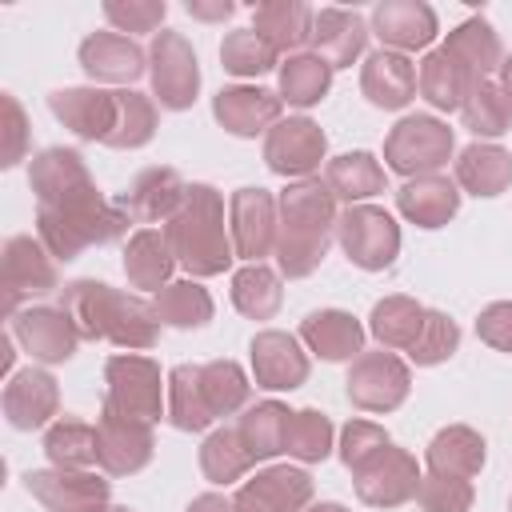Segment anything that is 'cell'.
I'll list each match as a JSON object with an SVG mask.
<instances>
[{"instance_id":"7","label":"cell","mask_w":512,"mask_h":512,"mask_svg":"<svg viewBox=\"0 0 512 512\" xmlns=\"http://www.w3.org/2000/svg\"><path fill=\"white\" fill-rule=\"evenodd\" d=\"M148 76H152V96L160 108H168V112L192 108V100L200 92V64H196V52H192L184 32L160 28L152 36Z\"/></svg>"},{"instance_id":"12","label":"cell","mask_w":512,"mask_h":512,"mask_svg":"<svg viewBox=\"0 0 512 512\" xmlns=\"http://www.w3.org/2000/svg\"><path fill=\"white\" fill-rule=\"evenodd\" d=\"M328 152V136L308 116H288L264 136V164L284 180H308Z\"/></svg>"},{"instance_id":"59","label":"cell","mask_w":512,"mask_h":512,"mask_svg":"<svg viewBox=\"0 0 512 512\" xmlns=\"http://www.w3.org/2000/svg\"><path fill=\"white\" fill-rule=\"evenodd\" d=\"M304 512H348L344 504H332V500H324V504H312V508H304Z\"/></svg>"},{"instance_id":"54","label":"cell","mask_w":512,"mask_h":512,"mask_svg":"<svg viewBox=\"0 0 512 512\" xmlns=\"http://www.w3.org/2000/svg\"><path fill=\"white\" fill-rule=\"evenodd\" d=\"M0 104H4V168H12V164H20L24 160V152H28V116H24V108H20V100L12 96V92H4L0 96Z\"/></svg>"},{"instance_id":"29","label":"cell","mask_w":512,"mask_h":512,"mask_svg":"<svg viewBox=\"0 0 512 512\" xmlns=\"http://www.w3.org/2000/svg\"><path fill=\"white\" fill-rule=\"evenodd\" d=\"M476 76L440 44V48H428L424 60L416 64V92L436 108V112H460L464 96L472 92Z\"/></svg>"},{"instance_id":"34","label":"cell","mask_w":512,"mask_h":512,"mask_svg":"<svg viewBox=\"0 0 512 512\" xmlns=\"http://www.w3.org/2000/svg\"><path fill=\"white\" fill-rule=\"evenodd\" d=\"M424 464H428V472L472 480L484 468V436L472 432L468 424H448L432 436V444L424 452Z\"/></svg>"},{"instance_id":"39","label":"cell","mask_w":512,"mask_h":512,"mask_svg":"<svg viewBox=\"0 0 512 512\" xmlns=\"http://www.w3.org/2000/svg\"><path fill=\"white\" fill-rule=\"evenodd\" d=\"M288 420L292 412L280 404V400H260V404H248L236 420V432L248 448L252 460H272L284 452V432H288Z\"/></svg>"},{"instance_id":"55","label":"cell","mask_w":512,"mask_h":512,"mask_svg":"<svg viewBox=\"0 0 512 512\" xmlns=\"http://www.w3.org/2000/svg\"><path fill=\"white\" fill-rule=\"evenodd\" d=\"M476 336L496 348V352H512V300H496L476 316Z\"/></svg>"},{"instance_id":"36","label":"cell","mask_w":512,"mask_h":512,"mask_svg":"<svg viewBox=\"0 0 512 512\" xmlns=\"http://www.w3.org/2000/svg\"><path fill=\"white\" fill-rule=\"evenodd\" d=\"M444 48H448L476 80H488V76L500 72V64H504L500 36H496V28H492L484 16H468L464 24H456V28L448 32Z\"/></svg>"},{"instance_id":"38","label":"cell","mask_w":512,"mask_h":512,"mask_svg":"<svg viewBox=\"0 0 512 512\" xmlns=\"http://www.w3.org/2000/svg\"><path fill=\"white\" fill-rule=\"evenodd\" d=\"M328 88H332V68L312 52H296L276 68V92L292 108L320 104L328 96Z\"/></svg>"},{"instance_id":"35","label":"cell","mask_w":512,"mask_h":512,"mask_svg":"<svg viewBox=\"0 0 512 512\" xmlns=\"http://www.w3.org/2000/svg\"><path fill=\"white\" fill-rule=\"evenodd\" d=\"M512 184V156L500 144H468L456 156V188L472 196H500Z\"/></svg>"},{"instance_id":"6","label":"cell","mask_w":512,"mask_h":512,"mask_svg":"<svg viewBox=\"0 0 512 512\" xmlns=\"http://www.w3.org/2000/svg\"><path fill=\"white\" fill-rule=\"evenodd\" d=\"M452 128L436 116H404L396 120V128L384 140V164L392 172H400L404 180L412 176H432L448 164L452 156Z\"/></svg>"},{"instance_id":"53","label":"cell","mask_w":512,"mask_h":512,"mask_svg":"<svg viewBox=\"0 0 512 512\" xmlns=\"http://www.w3.org/2000/svg\"><path fill=\"white\" fill-rule=\"evenodd\" d=\"M416 500L424 512H468L472 508V480L428 472L416 488Z\"/></svg>"},{"instance_id":"37","label":"cell","mask_w":512,"mask_h":512,"mask_svg":"<svg viewBox=\"0 0 512 512\" xmlns=\"http://www.w3.org/2000/svg\"><path fill=\"white\" fill-rule=\"evenodd\" d=\"M424 316L428 308L412 296H384L372 304V316H368V332L380 340V348L388 352H408L412 340L420 336L424 328Z\"/></svg>"},{"instance_id":"22","label":"cell","mask_w":512,"mask_h":512,"mask_svg":"<svg viewBox=\"0 0 512 512\" xmlns=\"http://www.w3.org/2000/svg\"><path fill=\"white\" fill-rule=\"evenodd\" d=\"M0 408L16 432H36V428H48L52 416L60 412V388L44 368H20L4 384Z\"/></svg>"},{"instance_id":"4","label":"cell","mask_w":512,"mask_h":512,"mask_svg":"<svg viewBox=\"0 0 512 512\" xmlns=\"http://www.w3.org/2000/svg\"><path fill=\"white\" fill-rule=\"evenodd\" d=\"M164 236H168V248L176 256V264L192 280L220 276L236 260L232 232L224 224V196L212 184H188L184 204L164 224Z\"/></svg>"},{"instance_id":"58","label":"cell","mask_w":512,"mask_h":512,"mask_svg":"<svg viewBox=\"0 0 512 512\" xmlns=\"http://www.w3.org/2000/svg\"><path fill=\"white\" fill-rule=\"evenodd\" d=\"M496 84L504 88V96L512 100V56H504V64H500V76H496Z\"/></svg>"},{"instance_id":"50","label":"cell","mask_w":512,"mask_h":512,"mask_svg":"<svg viewBox=\"0 0 512 512\" xmlns=\"http://www.w3.org/2000/svg\"><path fill=\"white\" fill-rule=\"evenodd\" d=\"M456 348H460V328H456V320H452L448 312L428 308L424 328H420V336H416L412 348H408V360H412L416 368H432V364H444Z\"/></svg>"},{"instance_id":"42","label":"cell","mask_w":512,"mask_h":512,"mask_svg":"<svg viewBox=\"0 0 512 512\" xmlns=\"http://www.w3.org/2000/svg\"><path fill=\"white\" fill-rule=\"evenodd\" d=\"M252 464L256 460L248 456V448H244V440H240L236 428H212L204 436V444H200V472H204L208 484L228 488V484L244 480Z\"/></svg>"},{"instance_id":"33","label":"cell","mask_w":512,"mask_h":512,"mask_svg":"<svg viewBox=\"0 0 512 512\" xmlns=\"http://www.w3.org/2000/svg\"><path fill=\"white\" fill-rule=\"evenodd\" d=\"M312 8L304 0H264L252 8V28L284 56H296L312 40Z\"/></svg>"},{"instance_id":"17","label":"cell","mask_w":512,"mask_h":512,"mask_svg":"<svg viewBox=\"0 0 512 512\" xmlns=\"http://www.w3.org/2000/svg\"><path fill=\"white\" fill-rule=\"evenodd\" d=\"M252 352V376L256 388L268 392H292L308 380V348L300 344V336L280 332V328H264L252 336L248 344Z\"/></svg>"},{"instance_id":"24","label":"cell","mask_w":512,"mask_h":512,"mask_svg":"<svg viewBox=\"0 0 512 512\" xmlns=\"http://www.w3.org/2000/svg\"><path fill=\"white\" fill-rule=\"evenodd\" d=\"M372 28L364 24L360 12L348 8H316L312 16V56H320L328 68H348L352 60L364 56Z\"/></svg>"},{"instance_id":"3","label":"cell","mask_w":512,"mask_h":512,"mask_svg":"<svg viewBox=\"0 0 512 512\" xmlns=\"http://www.w3.org/2000/svg\"><path fill=\"white\" fill-rule=\"evenodd\" d=\"M128 224H132V216L124 212V204L108 200L96 184L36 208V240L56 260H76L92 244L120 240V236H128Z\"/></svg>"},{"instance_id":"45","label":"cell","mask_w":512,"mask_h":512,"mask_svg":"<svg viewBox=\"0 0 512 512\" xmlns=\"http://www.w3.org/2000/svg\"><path fill=\"white\" fill-rule=\"evenodd\" d=\"M460 120L472 136H504L512 128V100L504 96V88L492 76L476 80L460 104Z\"/></svg>"},{"instance_id":"52","label":"cell","mask_w":512,"mask_h":512,"mask_svg":"<svg viewBox=\"0 0 512 512\" xmlns=\"http://www.w3.org/2000/svg\"><path fill=\"white\" fill-rule=\"evenodd\" d=\"M104 20L112 24V32H156L168 16V4L164 0H108L104 8Z\"/></svg>"},{"instance_id":"15","label":"cell","mask_w":512,"mask_h":512,"mask_svg":"<svg viewBox=\"0 0 512 512\" xmlns=\"http://www.w3.org/2000/svg\"><path fill=\"white\" fill-rule=\"evenodd\" d=\"M0 276H4V308L8 316H16L20 300L44 296L56 288V256L32 236H8Z\"/></svg>"},{"instance_id":"13","label":"cell","mask_w":512,"mask_h":512,"mask_svg":"<svg viewBox=\"0 0 512 512\" xmlns=\"http://www.w3.org/2000/svg\"><path fill=\"white\" fill-rule=\"evenodd\" d=\"M32 500L48 512H104L108 508V480L92 468H40L24 476Z\"/></svg>"},{"instance_id":"21","label":"cell","mask_w":512,"mask_h":512,"mask_svg":"<svg viewBox=\"0 0 512 512\" xmlns=\"http://www.w3.org/2000/svg\"><path fill=\"white\" fill-rule=\"evenodd\" d=\"M440 32L436 12L424 0H380L372 8V36L388 52H424Z\"/></svg>"},{"instance_id":"61","label":"cell","mask_w":512,"mask_h":512,"mask_svg":"<svg viewBox=\"0 0 512 512\" xmlns=\"http://www.w3.org/2000/svg\"><path fill=\"white\" fill-rule=\"evenodd\" d=\"M508 508H512V500H508Z\"/></svg>"},{"instance_id":"46","label":"cell","mask_w":512,"mask_h":512,"mask_svg":"<svg viewBox=\"0 0 512 512\" xmlns=\"http://www.w3.org/2000/svg\"><path fill=\"white\" fill-rule=\"evenodd\" d=\"M200 388H204V400L212 408V416H232V412H244L248 408V396H252V384L244 376V368L236 360H208L200 364Z\"/></svg>"},{"instance_id":"40","label":"cell","mask_w":512,"mask_h":512,"mask_svg":"<svg viewBox=\"0 0 512 512\" xmlns=\"http://www.w3.org/2000/svg\"><path fill=\"white\" fill-rule=\"evenodd\" d=\"M164 416L180 432H204L216 420L204 400V388H200V364H176L168 372V412Z\"/></svg>"},{"instance_id":"23","label":"cell","mask_w":512,"mask_h":512,"mask_svg":"<svg viewBox=\"0 0 512 512\" xmlns=\"http://www.w3.org/2000/svg\"><path fill=\"white\" fill-rule=\"evenodd\" d=\"M80 68L96 84L128 88L132 80H140L148 72V52L124 32H92L80 44Z\"/></svg>"},{"instance_id":"5","label":"cell","mask_w":512,"mask_h":512,"mask_svg":"<svg viewBox=\"0 0 512 512\" xmlns=\"http://www.w3.org/2000/svg\"><path fill=\"white\" fill-rule=\"evenodd\" d=\"M104 384H108L104 404L116 408L120 416L156 424L168 412V380L160 376V364L148 356H136V352L108 356Z\"/></svg>"},{"instance_id":"30","label":"cell","mask_w":512,"mask_h":512,"mask_svg":"<svg viewBox=\"0 0 512 512\" xmlns=\"http://www.w3.org/2000/svg\"><path fill=\"white\" fill-rule=\"evenodd\" d=\"M28 184L36 192V204H52V200H64V196L96 184V180L76 148H44L28 164Z\"/></svg>"},{"instance_id":"28","label":"cell","mask_w":512,"mask_h":512,"mask_svg":"<svg viewBox=\"0 0 512 512\" xmlns=\"http://www.w3.org/2000/svg\"><path fill=\"white\" fill-rule=\"evenodd\" d=\"M396 208L404 220H412L416 228H444L456 208H460V188L456 180L432 172V176H412L400 184L396 192Z\"/></svg>"},{"instance_id":"57","label":"cell","mask_w":512,"mask_h":512,"mask_svg":"<svg viewBox=\"0 0 512 512\" xmlns=\"http://www.w3.org/2000/svg\"><path fill=\"white\" fill-rule=\"evenodd\" d=\"M184 512H236V504H232L228 496H220V492H204V496H196Z\"/></svg>"},{"instance_id":"31","label":"cell","mask_w":512,"mask_h":512,"mask_svg":"<svg viewBox=\"0 0 512 512\" xmlns=\"http://www.w3.org/2000/svg\"><path fill=\"white\" fill-rule=\"evenodd\" d=\"M172 268H176V256L168 248V236L164 228H136L124 244V276L132 288L140 292H160L164 284H172Z\"/></svg>"},{"instance_id":"56","label":"cell","mask_w":512,"mask_h":512,"mask_svg":"<svg viewBox=\"0 0 512 512\" xmlns=\"http://www.w3.org/2000/svg\"><path fill=\"white\" fill-rule=\"evenodd\" d=\"M184 12H188L192 20L220 24V20H228V16L236 12V4H232V0H188V4H184Z\"/></svg>"},{"instance_id":"19","label":"cell","mask_w":512,"mask_h":512,"mask_svg":"<svg viewBox=\"0 0 512 512\" xmlns=\"http://www.w3.org/2000/svg\"><path fill=\"white\" fill-rule=\"evenodd\" d=\"M48 108L52 116L76 132L80 140H108L112 128H116V116H120V104H116V92L108 88H96V84H80V88H56L48 96Z\"/></svg>"},{"instance_id":"25","label":"cell","mask_w":512,"mask_h":512,"mask_svg":"<svg viewBox=\"0 0 512 512\" xmlns=\"http://www.w3.org/2000/svg\"><path fill=\"white\" fill-rule=\"evenodd\" d=\"M360 92L368 96L372 108L400 112V108H408L412 96H416V64H412L404 52L376 48V52L364 56V68H360Z\"/></svg>"},{"instance_id":"43","label":"cell","mask_w":512,"mask_h":512,"mask_svg":"<svg viewBox=\"0 0 512 512\" xmlns=\"http://www.w3.org/2000/svg\"><path fill=\"white\" fill-rule=\"evenodd\" d=\"M232 304L248 320H272L280 312V304H284L280 272H272L268 264H244L232 276Z\"/></svg>"},{"instance_id":"20","label":"cell","mask_w":512,"mask_h":512,"mask_svg":"<svg viewBox=\"0 0 512 512\" xmlns=\"http://www.w3.org/2000/svg\"><path fill=\"white\" fill-rule=\"evenodd\" d=\"M280 112H284L280 92L260 84H232V88H220L212 100L216 124L232 136H260V132L268 136L280 124Z\"/></svg>"},{"instance_id":"9","label":"cell","mask_w":512,"mask_h":512,"mask_svg":"<svg viewBox=\"0 0 512 512\" xmlns=\"http://www.w3.org/2000/svg\"><path fill=\"white\" fill-rule=\"evenodd\" d=\"M228 232H232V248L244 264H264V256L276 252V236H280V208L276 196L268 188H236L228 200Z\"/></svg>"},{"instance_id":"18","label":"cell","mask_w":512,"mask_h":512,"mask_svg":"<svg viewBox=\"0 0 512 512\" xmlns=\"http://www.w3.org/2000/svg\"><path fill=\"white\" fill-rule=\"evenodd\" d=\"M232 504L236 512H304L312 504V476L296 464H272L244 480Z\"/></svg>"},{"instance_id":"32","label":"cell","mask_w":512,"mask_h":512,"mask_svg":"<svg viewBox=\"0 0 512 512\" xmlns=\"http://www.w3.org/2000/svg\"><path fill=\"white\" fill-rule=\"evenodd\" d=\"M324 184L336 200L352 208V204H368L372 196H380L388 188V176L372 152H340L324 164Z\"/></svg>"},{"instance_id":"60","label":"cell","mask_w":512,"mask_h":512,"mask_svg":"<svg viewBox=\"0 0 512 512\" xmlns=\"http://www.w3.org/2000/svg\"><path fill=\"white\" fill-rule=\"evenodd\" d=\"M104 512H132V508H120V504H108Z\"/></svg>"},{"instance_id":"51","label":"cell","mask_w":512,"mask_h":512,"mask_svg":"<svg viewBox=\"0 0 512 512\" xmlns=\"http://www.w3.org/2000/svg\"><path fill=\"white\" fill-rule=\"evenodd\" d=\"M392 440H388V432L380 428V424H372V420H348L344 424V432H340V460H344V468L348 472H360L376 452H384Z\"/></svg>"},{"instance_id":"11","label":"cell","mask_w":512,"mask_h":512,"mask_svg":"<svg viewBox=\"0 0 512 512\" xmlns=\"http://www.w3.org/2000/svg\"><path fill=\"white\" fill-rule=\"evenodd\" d=\"M152 424L120 416L116 408L100 404L96 416V464L104 476H132L152 460Z\"/></svg>"},{"instance_id":"49","label":"cell","mask_w":512,"mask_h":512,"mask_svg":"<svg viewBox=\"0 0 512 512\" xmlns=\"http://www.w3.org/2000/svg\"><path fill=\"white\" fill-rule=\"evenodd\" d=\"M116 104H120V116L104 144L108 148H144L156 136V104L132 88H116Z\"/></svg>"},{"instance_id":"44","label":"cell","mask_w":512,"mask_h":512,"mask_svg":"<svg viewBox=\"0 0 512 512\" xmlns=\"http://www.w3.org/2000/svg\"><path fill=\"white\" fill-rule=\"evenodd\" d=\"M44 452L52 468H92L96 464V424L80 416H56L44 432Z\"/></svg>"},{"instance_id":"47","label":"cell","mask_w":512,"mask_h":512,"mask_svg":"<svg viewBox=\"0 0 512 512\" xmlns=\"http://www.w3.org/2000/svg\"><path fill=\"white\" fill-rule=\"evenodd\" d=\"M276 60H280V52H276L252 24L228 32L224 44H220V64H224V72H232V76H240V80H256V76L280 68Z\"/></svg>"},{"instance_id":"26","label":"cell","mask_w":512,"mask_h":512,"mask_svg":"<svg viewBox=\"0 0 512 512\" xmlns=\"http://www.w3.org/2000/svg\"><path fill=\"white\" fill-rule=\"evenodd\" d=\"M184 192H188V184L180 180V172L168 164H156L132 180V188L120 196V204L132 216V224L152 228L156 220H164V224L172 220V212L184 204Z\"/></svg>"},{"instance_id":"1","label":"cell","mask_w":512,"mask_h":512,"mask_svg":"<svg viewBox=\"0 0 512 512\" xmlns=\"http://www.w3.org/2000/svg\"><path fill=\"white\" fill-rule=\"evenodd\" d=\"M60 308L76 324L80 340H108L128 352H148L160 336L156 308L136 296L120 292L100 280H72L60 288Z\"/></svg>"},{"instance_id":"16","label":"cell","mask_w":512,"mask_h":512,"mask_svg":"<svg viewBox=\"0 0 512 512\" xmlns=\"http://www.w3.org/2000/svg\"><path fill=\"white\" fill-rule=\"evenodd\" d=\"M16 344L40 360V364H64L76 356V344H80V332L76 324L68 320L64 308H48V304H36V308H20L12 316V328Z\"/></svg>"},{"instance_id":"41","label":"cell","mask_w":512,"mask_h":512,"mask_svg":"<svg viewBox=\"0 0 512 512\" xmlns=\"http://www.w3.org/2000/svg\"><path fill=\"white\" fill-rule=\"evenodd\" d=\"M152 308H156V320L168 324V328H204L212 320V296L192 276L164 284L152 296Z\"/></svg>"},{"instance_id":"10","label":"cell","mask_w":512,"mask_h":512,"mask_svg":"<svg viewBox=\"0 0 512 512\" xmlns=\"http://www.w3.org/2000/svg\"><path fill=\"white\" fill-rule=\"evenodd\" d=\"M344 384H348L352 408H360V412H396L408 400L412 372L396 352L380 348V352H360L352 360Z\"/></svg>"},{"instance_id":"8","label":"cell","mask_w":512,"mask_h":512,"mask_svg":"<svg viewBox=\"0 0 512 512\" xmlns=\"http://www.w3.org/2000/svg\"><path fill=\"white\" fill-rule=\"evenodd\" d=\"M336 240L356 268L380 272L400 252V224L376 204H352L336 220Z\"/></svg>"},{"instance_id":"27","label":"cell","mask_w":512,"mask_h":512,"mask_svg":"<svg viewBox=\"0 0 512 512\" xmlns=\"http://www.w3.org/2000/svg\"><path fill=\"white\" fill-rule=\"evenodd\" d=\"M296 336L320 360H356L364 352V324L344 308L308 312Z\"/></svg>"},{"instance_id":"14","label":"cell","mask_w":512,"mask_h":512,"mask_svg":"<svg viewBox=\"0 0 512 512\" xmlns=\"http://www.w3.org/2000/svg\"><path fill=\"white\" fill-rule=\"evenodd\" d=\"M356 480V496L372 508H396V504H408L416 500V488H420V468H416V456L388 444L384 452H376L360 472H352Z\"/></svg>"},{"instance_id":"2","label":"cell","mask_w":512,"mask_h":512,"mask_svg":"<svg viewBox=\"0 0 512 512\" xmlns=\"http://www.w3.org/2000/svg\"><path fill=\"white\" fill-rule=\"evenodd\" d=\"M280 236H276V264L288 280L312 276L320 268V260L328 256V244L336 236V196L328 192V184L320 176L308 180H292L280 200Z\"/></svg>"},{"instance_id":"48","label":"cell","mask_w":512,"mask_h":512,"mask_svg":"<svg viewBox=\"0 0 512 512\" xmlns=\"http://www.w3.org/2000/svg\"><path fill=\"white\" fill-rule=\"evenodd\" d=\"M332 440H336L332 420H328L320 408H300V412H292V420H288L284 452H288L292 460H300V464H320V460H328Z\"/></svg>"}]
</instances>
